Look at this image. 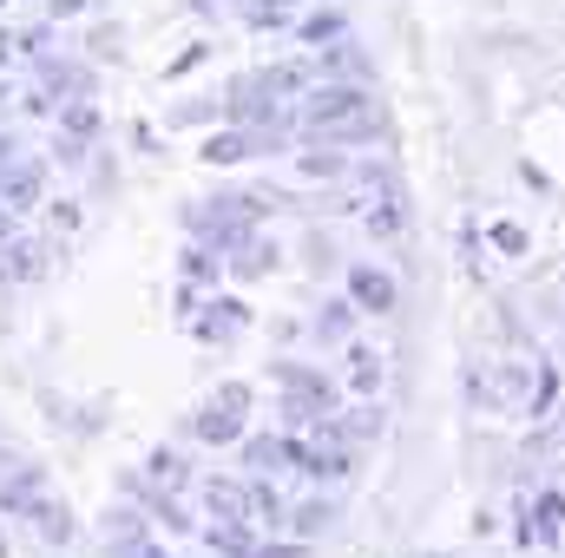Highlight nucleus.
Returning <instances> with one entry per match:
<instances>
[{
  "label": "nucleus",
  "instance_id": "f3484780",
  "mask_svg": "<svg viewBox=\"0 0 565 558\" xmlns=\"http://www.w3.org/2000/svg\"><path fill=\"white\" fill-rule=\"evenodd\" d=\"M355 296H342V302H322V315H316V335L322 342H349V329H355Z\"/></svg>",
  "mask_w": 565,
  "mask_h": 558
},
{
  "label": "nucleus",
  "instance_id": "9b49d317",
  "mask_svg": "<svg viewBox=\"0 0 565 558\" xmlns=\"http://www.w3.org/2000/svg\"><path fill=\"white\" fill-rule=\"evenodd\" d=\"M86 86H93V73H86V66H73V60H40V93H46V99H53V93L86 99Z\"/></svg>",
  "mask_w": 565,
  "mask_h": 558
},
{
  "label": "nucleus",
  "instance_id": "f257e3e1",
  "mask_svg": "<svg viewBox=\"0 0 565 558\" xmlns=\"http://www.w3.org/2000/svg\"><path fill=\"white\" fill-rule=\"evenodd\" d=\"M362 119H375V99L362 93V86H309L302 93V112H296V126L309 132V139H329L335 126H362Z\"/></svg>",
  "mask_w": 565,
  "mask_h": 558
},
{
  "label": "nucleus",
  "instance_id": "dca6fc26",
  "mask_svg": "<svg viewBox=\"0 0 565 558\" xmlns=\"http://www.w3.org/2000/svg\"><path fill=\"white\" fill-rule=\"evenodd\" d=\"M270 270H277V250H270V244H257V237H244V244H237V257H231V277L257 282V277H270Z\"/></svg>",
  "mask_w": 565,
  "mask_h": 558
},
{
  "label": "nucleus",
  "instance_id": "b1692460",
  "mask_svg": "<svg viewBox=\"0 0 565 558\" xmlns=\"http://www.w3.org/2000/svg\"><path fill=\"white\" fill-rule=\"evenodd\" d=\"M93 126H99V112H93L86 99H66V132H73V139H86Z\"/></svg>",
  "mask_w": 565,
  "mask_h": 558
},
{
  "label": "nucleus",
  "instance_id": "a878e982",
  "mask_svg": "<svg viewBox=\"0 0 565 558\" xmlns=\"http://www.w3.org/2000/svg\"><path fill=\"white\" fill-rule=\"evenodd\" d=\"M13 46H20V53H33V60H46V26H33V33H20Z\"/></svg>",
  "mask_w": 565,
  "mask_h": 558
},
{
  "label": "nucleus",
  "instance_id": "4468645a",
  "mask_svg": "<svg viewBox=\"0 0 565 558\" xmlns=\"http://www.w3.org/2000/svg\"><path fill=\"white\" fill-rule=\"evenodd\" d=\"M296 539H322L329 526H335V506L329 500H302V506H289V519H282Z\"/></svg>",
  "mask_w": 565,
  "mask_h": 558
},
{
  "label": "nucleus",
  "instance_id": "39448f33",
  "mask_svg": "<svg viewBox=\"0 0 565 558\" xmlns=\"http://www.w3.org/2000/svg\"><path fill=\"white\" fill-rule=\"evenodd\" d=\"M349 296H355V309H362V315H388V309L402 302L395 277H388V270H375V264H355V270H349Z\"/></svg>",
  "mask_w": 565,
  "mask_h": 558
},
{
  "label": "nucleus",
  "instance_id": "393cba45",
  "mask_svg": "<svg viewBox=\"0 0 565 558\" xmlns=\"http://www.w3.org/2000/svg\"><path fill=\"white\" fill-rule=\"evenodd\" d=\"M282 7H296V0H257V7H250V20H257V26H277Z\"/></svg>",
  "mask_w": 565,
  "mask_h": 558
},
{
  "label": "nucleus",
  "instance_id": "7c9ffc66",
  "mask_svg": "<svg viewBox=\"0 0 565 558\" xmlns=\"http://www.w3.org/2000/svg\"><path fill=\"white\" fill-rule=\"evenodd\" d=\"M7 230H13V211H7V204H0V237H7Z\"/></svg>",
  "mask_w": 565,
  "mask_h": 558
},
{
  "label": "nucleus",
  "instance_id": "f03ea898",
  "mask_svg": "<svg viewBox=\"0 0 565 558\" xmlns=\"http://www.w3.org/2000/svg\"><path fill=\"white\" fill-rule=\"evenodd\" d=\"M277 382L289 388V427H309L316 415L335 408V382L316 375V368H302V362H277Z\"/></svg>",
  "mask_w": 565,
  "mask_h": 558
},
{
  "label": "nucleus",
  "instance_id": "a211bd4d",
  "mask_svg": "<svg viewBox=\"0 0 565 558\" xmlns=\"http://www.w3.org/2000/svg\"><path fill=\"white\" fill-rule=\"evenodd\" d=\"M335 40H349V20H342V13H309V20H302V46L322 53V46H335Z\"/></svg>",
  "mask_w": 565,
  "mask_h": 558
},
{
  "label": "nucleus",
  "instance_id": "9d476101",
  "mask_svg": "<svg viewBox=\"0 0 565 558\" xmlns=\"http://www.w3.org/2000/svg\"><path fill=\"white\" fill-rule=\"evenodd\" d=\"M244 466H257V473H296V440L289 433H250L244 440Z\"/></svg>",
  "mask_w": 565,
  "mask_h": 558
},
{
  "label": "nucleus",
  "instance_id": "cd10ccee",
  "mask_svg": "<svg viewBox=\"0 0 565 558\" xmlns=\"http://www.w3.org/2000/svg\"><path fill=\"white\" fill-rule=\"evenodd\" d=\"M53 7V20H73V13H86V0H46Z\"/></svg>",
  "mask_w": 565,
  "mask_h": 558
},
{
  "label": "nucleus",
  "instance_id": "c85d7f7f",
  "mask_svg": "<svg viewBox=\"0 0 565 558\" xmlns=\"http://www.w3.org/2000/svg\"><path fill=\"white\" fill-rule=\"evenodd\" d=\"M13 158H20V144H13V139H0V178L13 171Z\"/></svg>",
  "mask_w": 565,
  "mask_h": 558
},
{
  "label": "nucleus",
  "instance_id": "423d86ee",
  "mask_svg": "<svg viewBox=\"0 0 565 558\" xmlns=\"http://www.w3.org/2000/svg\"><path fill=\"white\" fill-rule=\"evenodd\" d=\"M191 329H198V342H237V335L250 329V309H244L237 296H217V302H204V315H198Z\"/></svg>",
  "mask_w": 565,
  "mask_h": 558
},
{
  "label": "nucleus",
  "instance_id": "6ab92c4d",
  "mask_svg": "<svg viewBox=\"0 0 565 558\" xmlns=\"http://www.w3.org/2000/svg\"><path fill=\"white\" fill-rule=\"evenodd\" d=\"M349 388L355 395H375L382 388V355L375 348H349Z\"/></svg>",
  "mask_w": 565,
  "mask_h": 558
},
{
  "label": "nucleus",
  "instance_id": "f8f14e48",
  "mask_svg": "<svg viewBox=\"0 0 565 558\" xmlns=\"http://www.w3.org/2000/svg\"><path fill=\"white\" fill-rule=\"evenodd\" d=\"M40 486H46L40 466H13V473L0 480V513H26V506L40 500Z\"/></svg>",
  "mask_w": 565,
  "mask_h": 558
},
{
  "label": "nucleus",
  "instance_id": "6e6552de",
  "mask_svg": "<svg viewBox=\"0 0 565 558\" xmlns=\"http://www.w3.org/2000/svg\"><path fill=\"white\" fill-rule=\"evenodd\" d=\"M40 191H46V164L20 151V158H13V171L0 178V204H7V211H33V204H40Z\"/></svg>",
  "mask_w": 565,
  "mask_h": 558
},
{
  "label": "nucleus",
  "instance_id": "2eb2a0df",
  "mask_svg": "<svg viewBox=\"0 0 565 558\" xmlns=\"http://www.w3.org/2000/svg\"><path fill=\"white\" fill-rule=\"evenodd\" d=\"M26 519L40 526V539H46V546H66V539H73V513H66L60 500H33V506H26Z\"/></svg>",
  "mask_w": 565,
  "mask_h": 558
},
{
  "label": "nucleus",
  "instance_id": "c756f323",
  "mask_svg": "<svg viewBox=\"0 0 565 558\" xmlns=\"http://www.w3.org/2000/svg\"><path fill=\"white\" fill-rule=\"evenodd\" d=\"M7 60H13V40H7V33H0V73H7Z\"/></svg>",
  "mask_w": 565,
  "mask_h": 558
},
{
  "label": "nucleus",
  "instance_id": "7ed1b4c3",
  "mask_svg": "<svg viewBox=\"0 0 565 558\" xmlns=\"http://www.w3.org/2000/svg\"><path fill=\"white\" fill-rule=\"evenodd\" d=\"M244 408H250V382H224L204 408H198V440H211V447H224V440H237L244 433Z\"/></svg>",
  "mask_w": 565,
  "mask_h": 558
},
{
  "label": "nucleus",
  "instance_id": "473e14b6",
  "mask_svg": "<svg viewBox=\"0 0 565 558\" xmlns=\"http://www.w3.org/2000/svg\"><path fill=\"white\" fill-rule=\"evenodd\" d=\"M0 558H7V533H0Z\"/></svg>",
  "mask_w": 565,
  "mask_h": 558
},
{
  "label": "nucleus",
  "instance_id": "20e7f679",
  "mask_svg": "<svg viewBox=\"0 0 565 558\" xmlns=\"http://www.w3.org/2000/svg\"><path fill=\"white\" fill-rule=\"evenodd\" d=\"M282 132H270V126H237V132H211L204 139V164H244V158H257V151H277Z\"/></svg>",
  "mask_w": 565,
  "mask_h": 558
},
{
  "label": "nucleus",
  "instance_id": "4be33fe9",
  "mask_svg": "<svg viewBox=\"0 0 565 558\" xmlns=\"http://www.w3.org/2000/svg\"><path fill=\"white\" fill-rule=\"evenodd\" d=\"M369 230H382V237H395V230H402V197H395V184H388V191H382V204L369 211Z\"/></svg>",
  "mask_w": 565,
  "mask_h": 558
},
{
  "label": "nucleus",
  "instance_id": "72a5a7b5",
  "mask_svg": "<svg viewBox=\"0 0 565 558\" xmlns=\"http://www.w3.org/2000/svg\"><path fill=\"white\" fill-rule=\"evenodd\" d=\"M0 7H7V0H0Z\"/></svg>",
  "mask_w": 565,
  "mask_h": 558
},
{
  "label": "nucleus",
  "instance_id": "2f4dec72",
  "mask_svg": "<svg viewBox=\"0 0 565 558\" xmlns=\"http://www.w3.org/2000/svg\"><path fill=\"white\" fill-rule=\"evenodd\" d=\"M0 480H7V453H0Z\"/></svg>",
  "mask_w": 565,
  "mask_h": 558
},
{
  "label": "nucleus",
  "instance_id": "0eeeda50",
  "mask_svg": "<svg viewBox=\"0 0 565 558\" xmlns=\"http://www.w3.org/2000/svg\"><path fill=\"white\" fill-rule=\"evenodd\" d=\"M204 506H211L217 526H237V533L257 526L250 519V486H237V480H204Z\"/></svg>",
  "mask_w": 565,
  "mask_h": 558
},
{
  "label": "nucleus",
  "instance_id": "412c9836",
  "mask_svg": "<svg viewBox=\"0 0 565 558\" xmlns=\"http://www.w3.org/2000/svg\"><path fill=\"white\" fill-rule=\"evenodd\" d=\"M145 480H151V486H164V493H178V486H184V460H178L171 447H158V453L145 460Z\"/></svg>",
  "mask_w": 565,
  "mask_h": 558
},
{
  "label": "nucleus",
  "instance_id": "1a4fd4ad",
  "mask_svg": "<svg viewBox=\"0 0 565 558\" xmlns=\"http://www.w3.org/2000/svg\"><path fill=\"white\" fill-rule=\"evenodd\" d=\"M520 539H526V546H559L565 539V493H540V500L526 506Z\"/></svg>",
  "mask_w": 565,
  "mask_h": 558
},
{
  "label": "nucleus",
  "instance_id": "5701e85b",
  "mask_svg": "<svg viewBox=\"0 0 565 558\" xmlns=\"http://www.w3.org/2000/svg\"><path fill=\"white\" fill-rule=\"evenodd\" d=\"M217 270H224V257H211L204 244H198V250H184V277H191V282H211Z\"/></svg>",
  "mask_w": 565,
  "mask_h": 558
},
{
  "label": "nucleus",
  "instance_id": "aec40b11",
  "mask_svg": "<svg viewBox=\"0 0 565 558\" xmlns=\"http://www.w3.org/2000/svg\"><path fill=\"white\" fill-rule=\"evenodd\" d=\"M296 171H302V178H342V171H349V158H342L335 144H316V151H302V158H296Z\"/></svg>",
  "mask_w": 565,
  "mask_h": 558
},
{
  "label": "nucleus",
  "instance_id": "bb28decb",
  "mask_svg": "<svg viewBox=\"0 0 565 558\" xmlns=\"http://www.w3.org/2000/svg\"><path fill=\"white\" fill-rule=\"evenodd\" d=\"M493 244H500V250H526V237H520L513 224H500V230H493Z\"/></svg>",
  "mask_w": 565,
  "mask_h": 558
},
{
  "label": "nucleus",
  "instance_id": "ddd939ff",
  "mask_svg": "<svg viewBox=\"0 0 565 558\" xmlns=\"http://www.w3.org/2000/svg\"><path fill=\"white\" fill-rule=\"evenodd\" d=\"M0 277H13V282L46 277V244H33V237H13V244H7V264H0Z\"/></svg>",
  "mask_w": 565,
  "mask_h": 558
}]
</instances>
